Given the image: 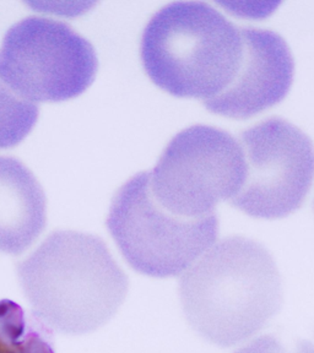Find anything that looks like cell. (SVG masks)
<instances>
[{
  "label": "cell",
  "instance_id": "cell-4",
  "mask_svg": "<svg viewBox=\"0 0 314 353\" xmlns=\"http://www.w3.org/2000/svg\"><path fill=\"white\" fill-rule=\"evenodd\" d=\"M106 226L133 270L156 279L181 275L219 234L216 214L188 219L162 206L151 193L149 171L117 190Z\"/></svg>",
  "mask_w": 314,
  "mask_h": 353
},
{
  "label": "cell",
  "instance_id": "cell-10",
  "mask_svg": "<svg viewBox=\"0 0 314 353\" xmlns=\"http://www.w3.org/2000/svg\"><path fill=\"white\" fill-rule=\"evenodd\" d=\"M0 353H55L50 327L15 302L0 301Z\"/></svg>",
  "mask_w": 314,
  "mask_h": 353
},
{
  "label": "cell",
  "instance_id": "cell-2",
  "mask_svg": "<svg viewBox=\"0 0 314 353\" xmlns=\"http://www.w3.org/2000/svg\"><path fill=\"white\" fill-rule=\"evenodd\" d=\"M178 293L189 326L216 346L231 347L282 308V276L264 245L231 236L181 277Z\"/></svg>",
  "mask_w": 314,
  "mask_h": 353
},
{
  "label": "cell",
  "instance_id": "cell-5",
  "mask_svg": "<svg viewBox=\"0 0 314 353\" xmlns=\"http://www.w3.org/2000/svg\"><path fill=\"white\" fill-rule=\"evenodd\" d=\"M247 173L242 146L230 132L192 125L176 134L149 172L155 199L188 219L216 214L217 204L241 190Z\"/></svg>",
  "mask_w": 314,
  "mask_h": 353
},
{
  "label": "cell",
  "instance_id": "cell-3",
  "mask_svg": "<svg viewBox=\"0 0 314 353\" xmlns=\"http://www.w3.org/2000/svg\"><path fill=\"white\" fill-rule=\"evenodd\" d=\"M243 48L241 26L214 6L175 1L150 17L140 39V58L157 88L205 103L235 80Z\"/></svg>",
  "mask_w": 314,
  "mask_h": 353
},
{
  "label": "cell",
  "instance_id": "cell-12",
  "mask_svg": "<svg viewBox=\"0 0 314 353\" xmlns=\"http://www.w3.org/2000/svg\"><path fill=\"white\" fill-rule=\"evenodd\" d=\"M233 353H314V343L306 340H285L276 335H263Z\"/></svg>",
  "mask_w": 314,
  "mask_h": 353
},
{
  "label": "cell",
  "instance_id": "cell-8",
  "mask_svg": "<svg viewBox=\"0 0 314 353\" xmlns=\"http://www.w3.org/2000/svg\"><path fill=\"white\" fill-rule=\"evenodd\" d=\"M243 58L225 92L205 102L206 110L247 119L280 103L293 86L295 61L286 41L266 28L241 26Z\"/></svg>",
  "mask_w": 314,
  "mask_h": 353
},
{
  "label": "cell",
  "instance_id": "cell-1",
  "mask_svg": "<svg viewBox=\"0 0 314 353\" xmlns=\"http://www.w3.org/2000/svg\"><path fill=\"white\" fill-rule=\"evenodd\" d=\"M17 276L35 315L69 335L105 325L129 290L105 241L84 232H53L17 264Z\"/></svg>",
  "mask_w": 314,
  "mask_h": 353
},
{
  "label": "cell",
  "instance_id": "cell-9",
  "mask_svg": "<svg viewBox=\"0 0 314 353\" xmlns=\"http://www.w3.org/2000/svg\"><path fill=\"white\" fill-rule=\"evenodd\" d=\"M47 223L43 188L21 161L0 156V253L30 248Z\"/></svg>",
  "mask_w": 314,
  "mask_h": 353
},
{
  "label": "cell",
  "instance_id": "cell-7",
  "mask_svg": "<svg viewBox=\"0 0 314 353\" xmlns=\"http://www.w3.org/2000/svg\"><path fill=\"white\" fill-rule=\"evenodd\" d=\"M247 173L228 203L254 219L275 220L297 211L314 181V143L280 117L258 121L239 134Z\"/></svg>",
  "mask_w": 314,
  "mask_h": 353
},
{
  "label": "cell",
  "instance_id": "cell-11",
  "mask_svg": "<svg viewBox=\"0 0 314 353\" xmlns=\"http://www.w3.org/2000/svg\"><path fill=\"white\" fill-rule=\"evenodd\" d=\"M39 105L22 97L0 77V150L10 149L32 132Z\"/></svg>",
  "mask_w": 314,
  "mask_h": 353
},
{
  "label": "cell",
  "instance_id": "cell-6",
  "mask_svg": "<svg viewBox=\"0 0 314 353\" xmlns=\"http://www.w3.org/2000/svg\"><path fill=\"white\" fill-rule=\"evenodd\" d=\"M99 69L94 46L66 22L28 17L0 47V77L22 97L63 102L83 94Z\"/></svg>",
  "mask_w": 314,
  "mask_h": 353
}]
</instances>
